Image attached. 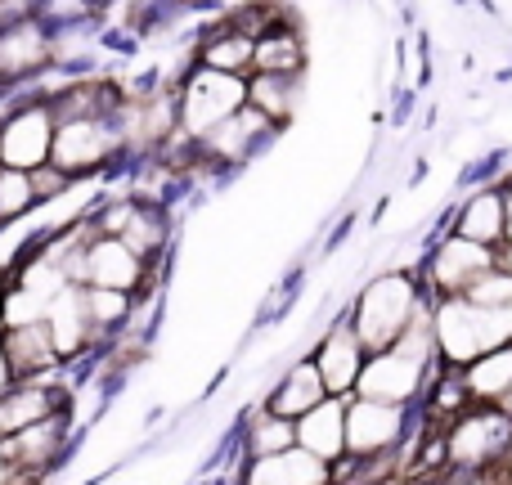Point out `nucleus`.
I'll return each instance as SVG.
<instances>
[{"label": "nucleus", "instance_id": "14", "mask_svg": "<svg viewBox=\"0 0 512 485\" xmlns=\"http://www.w3.org/2000/svg\"><path fill=\"white\" fill-rule=\"evenodd\" d=\"M41 324H45V333H50L54 355H59L63 364H77L81 355L104 351V337H99L95 324H90L86 306H81V288H77V283H68L63 292H54L50 306H45Z\"/></svg>", "mask_w": 512, "mask_h": 485}, {"label": "nucleus", "instance_id": "29", "mask_svg": "<svg viewBox=\"0 0 512 485\" xmlns=\"http://www.w3.org/2000/svg\"><path fill=\"white\" fill-rule=\"evenodd\" d=\"M463 297H468L472 306H486V310H512V274L490 265L481 279H472V288L463 292Z\"/></svg>", "mask_w": 512, "mask_h": 485}, {"label": "nucleus", "instance_id": "22", "mask_svg": "<svg viewBox=\"0 0 512 485\" xmlns=\"http://www.w3.org/2000/svg\"><path fill=\"white\" fill-rule=\"evenodd\" d=\"M252 72L270 77H306V36L297 23H283L252 41Z\"/></svg>", "mask_w": 512, "mask_h": 485}, {"label": "nucleus", "instance_id": "6", "mask_svg": "<svg viewBox=\"0 0 512 485\" xmlns=\"http://www.w3.org/2000/svg\"><path fill=\"white\" fill-rule=\"evenodd\" d=\"M490 265H495V247L436 230V239L427 243L423 261H418V283H423L427 297H463L472 288V279H481Z\"/></svg>", "mask_w": 512, "mask_h": 485}, {"label": "nucleus", "instance_id": "21", "mask_svg": "<svg viewBox=\"0 0 512 485\" xmlns=\"http://www.w3.org/2000/svg\"><path fill=\"white\" fill-rule=\"evenodd\" d=\"M117 243L131 247L144 265L162 270V256H167V247H171V212L162 203H140V198H135L131 216H126L122 230H117Z\"/></svg>", "mask_w": 512, "mask_h": 485}, {"label": "nucleus", "instance_id": "5", "mask_svg": "<svg viewBox=\"0 0 512 485\" xmlns=\"http://www.w3.org/2000/svg\"><path fill=\"white\" fill-rule=\"evenodd\" d=\"M68 283H77V288H113V292H126V297H140L144 288L158 283V270L144 265L126 243L95 234L68 261Z\"/></svg>", "mask_w": 512, "mask_h": 485}, {"label": "nucleus", "instance_id": "35", "mask_svg": "<svg viewBox=\"0 0 512 485\" xmlns=\"http://www.w3.org/2000/svg\"><path fill=\"white\" fill-rule=\"evenodd\" d=\"M0 297H5V279H0Z\"/></svg>", "mask_w": 512, "mask_h": 485}, {"label": "nucleus", "instance_id": "8", "mask_svg": "<svg viewBox=\"0 0 512 485\" xmlns=\"http://www.w3.org/2000/svg\"><path fill=\"white\" fill-rule=\"evenodd\" d=\"M54 140V108L50 99L27 95L0 113V167L5 171H36L50 162Z\"/></svg>", "mask_w": 512, "mask_h": 485}, {"label": "nucleus", "instance_id": "24", "mask_svg": "<svg viewBox=\"0 0 512 485\" xmlns=\"http://www.w3.org/2000/svg\"><path fill=\"white\" fill-rule=\"evenodd\" d=\"M301 81L306 77H270V72H248V108L265 117L270 126H288L301 108Z\"/></svg>", "mask_w": 512, "mask_h": 485}, {"label": "nucleus", "instance_id": "1", "mask_svg": "<svg viewBox=\"0 0 512 485\" xmlns=\"http://www.w3.org/2000/svg\"><path fill=\"white\" fill-rule=\"evenodd\" d=\"M423 301H427V292L414 270H382L355 292L351 310H346V324L355 328L364 351H387L405 333L409 319L418 315Z\"/></svg>", "mask_w": 512, "mask_h": 485}, {"label": "nucleus", "instance_id": "28", "mask_svg": "<svg viewBox=\"0 0 512 485\" xmlns=\"http://www.w3.org/2000/svg\"><path fill=\"white\" fill-rule=\"evenodd\" d=\"M32 212H36V198H32V180H27V171L0 167V225L27 221Z\"/></svg>", "mask_w": 512, "mask_h": 485}, {"label": "nucleus", "instance_id": "11", "mask_svg": "<svg viewBox=\"0 0 512 485\" xmlns=\"http://www.w3.org/2000/svg\"><path fill=\"white\" fill-rule=\"evenodd\" d=\"M432 369H436V364L409 360V355H400L396 346H387V351H369V355H364V369H360V378H355L351 396L382 400V405H405L409 409V405H418V396H423Z\"/></svg>", "mask_w": 512, "mask_h": 485}, {"label": "nucleus", "instance_id": "33", "mask_svg": "<svg viewBox=\"0 0 512 485\" xmlns=\"http://www.w3.org/2000/svg\"><path fill=\"white\" fill-rule=\"evenodd\" d=\"M14 387V373H9V360H5V351H0V396Z\"/></svg>", "mask_w": 512, "mask_h": 485}, {"label": "nucleus", "instance_id": "12", "mask_svg": "<svg viewBox=\"0 0 512 485\" xmlns=\"http://www.w3.org/2000/svg\"><path fill=\"white\" fill-rule=\"evenodd\" d=\"M342 427H346V459H373V454H391L400 441H405L409 409L346 396Z\"/></svg>", "mask_w": 512, "mask_h": 485}, {"label": "nucleus", "instance_id": "32", "mask_svg": "<svg viewBox=\"0 0 512 485\" xmlns=\"http://www.w3.org/2000/svg\"><path fill=\"white\" fill-rule=\"evenodd\" d=\"M495 270L512 274V243H499V247H495Z\"/></svg>", "mask_w": 512, "mask_h": 485}, {"label": "nucleus", "instance_id": "3", "mask_svg": "<svg viewBox=\"0 0 512 485\" xmlns=\"http://www.w3.org/2000/svg\"><path fill=\"white\" fill-rule=\"evenodd\" d=\"M122 153V131L117 117H59L50 140V167L68 180H99L108 167H117Z\"/></svg>", "mask_w": 512, "mask_h": 485}, {"label": "nucleus", "instance_id": "13", "mask_svg": "<svg viewBox=\"0 0 512 485\" xmlns=\"http://www.w3.org/2000/svg\"><path fill=\"white\" fill-rule=\"evenodd\" d=\"M310 364L319 369V382H324L328 396H351L355 391V378H360L364 369V342L355 337V328L346 324V315L328 319L324 337H319L315 346H310Z\"/></svg>", "mask_w": 512, "mask_h": 485}, {"label": "nucleus", "instance_id": "9", "mask_svg": "<svg viewBox=\"0 0 512 485\" xmlns=\"http://www.w3.org/2000/svg\"><path fill=\"white\" fill-rule=\"evenodd\" d=\"M274 135H279V126H270L256 108L243 104L234 117L212 126L203 140H194V162H189V171H239V167H248Z\"/></svg>", "mask_w": 512, "mask_h": 485}, {"label": "nucleus", "instance_id": "26", "mask_svg": "<svg viewBox=\"0 0 512 485\" xmlns=\"http://www.w3.org/2000/svg\"><path fill=\"white\" fill-rule=\"evenodd\" d=\"M288 445H297V432H292L288 418L270 414L265 405H256L248 418H243V454L248 459H265V454H279L288 450Z\"/></svg>", "mask_w": 512, "mask_h": 485}, {"label": "nucleus", "instance_id": "17", "mask_svg": "<svg viewBox=\"0 0 512 485\" xmlns=\"http://www.w3.org/2000/svg\"><path fill=\"white\" fill-rule=\"evenodd\" d=\"M342 414H346V396H324L315 409H306V414L292 423V432H297V445L306 454H315L319 463H328V468H333L337 459H346Z\"/></svg>", "mask_w": 512, "mask_h": 485}, {"label": "nucleus", "instance_id": "18", "mask_svg": "<svg viewBox=\"0 0 512 485\" xmlns=\"http://www.w3.org/2000/svg\"><path fill=\"white\" fill-rule=\"evenodd\" d=\"M0 351H5L14 382L59 378V369H63V360L54 355V342H50V333H45V324L5 328V333H0Z\"/></svg>", "mask_w": 512, "mask_h": 485}, {"label": "nucleus", "instance_id": "20", "mask_svg": "<svg viewBox=\"0 0 512 485\" xmlns=\"http://www.w3.org/2000/svg\"><path fill=\"white\" fill-rule=\"evenodd\" d=\"M324 396H328V391H324V382H319V369L310 364V355H297V360L279 373V382H274V387L261 396V405L270 409V414L297 423V418L306 414V409H315Z\"/></svg>", "mask_w": 512, "mask_h": 485}, {"label": "nucleus", "instance_id": "31", "mask_svg": "<svg viewBox=\"0 0 512 485\" xmlns=\"http://www.w3.org/2000/svg\"><path fill=\"white\" fill-rule=\"evenodd\" d=\"M499 185V198H504V243H512V171L495 180Z\"/></svg>", "mask_w": 512, "mask_h": 485}, {"label": "nucleus", "instance_id": "2", "mask_svg": "<svg viewBox=\"0 0 512 485\" xmlns=\"http://www.w3.org/2000/svg\"><path fill=\"white\" fill-rule=\"evenodd\" d=\"M432 337H436V364L463 369L481 351L512 342V310L472 306L468 297H432Z\"/></svg>", "mask_w": 512, "mask_h": 485}, {"label": "nucleus", "instance_id": "15", "mask_svg": "<svg viewBox=\"0 0 512 485\" xmlns=\"http://www.w3.org/2000/svg\"><path fill=\"white\" fill-rule=\"evenodd\" d=\"M68 409V387L59 378H32V382H14V387L0 396V441L23 427L41 423V418Z\"/></svg>", "mask_w": 512, "mask_h": 485}, {"label": "nucleus", "instance_id": "34", "mask_svg": "<svg viewBox=\"0 0 512 485\" xmlns=\"http://www.w3.org/2000/svg\"><path fill=\"white\" fill-rule=\"evenodd\" d=\"M495 409H499V414H508V418H512V391H508V396H504V400H499V405H495Z\"/></svg>", "mask_w": 512, "mask_h": 485}, {"label": "nucleus", "instance_id": "25", "mask_svg": "<svg viewBox=\"0 0 512 485\" xmlns=\"http://www.w3.org/2000/svg\"><path fill=\"white\" fill-rule=\"evenodd\" d=\"M198 68L212 72H230V77H248L252 72V36L239 32L234 23H221L198 41Z\"/></svg>", "mask_w": 512, "mask_h": 485}, {"label": "nucleus", "instance_id": "4", "mask_svg": "<svg viewBox=\"0 0 512 485\" xmlns=\"http://www.w3.org/2000/svg\"><path fill=\"white\" fill-rule=\"evenodd\" d=\"M248 77H230V72H212L189 63L185 77L176 81V131L189 144L203 140L212 126H221L225 117H234L248 104Z\"/></svg>", "mask_w": 512, "mask_h": 485}, {"label": "nucleus", "instance_id": "19", "mask_svg": "<svg viewBox=\"0 0 512 485\" xmlns=\"http://www.w3.org/2000/svg\"><path fill=\"white\" fill-rule=\"evenodd\" d=\"M239 485H333V468L306 454L301 445H288L265 459H248Z\"/></svg>", "mask_w": 512, "mask_h": 485}, {"label": "nucleus", "instance_id": "16", "mask_svg": "<svg viewBox=\"0 0 512 485\" xmlns=\"http://www.w3.org/2000/svg\"><path fill=\"white\" fill-rule=\"evenodd\" d=\"M441 230L459 234V239H468V243H481V247L504 243V198H499L495 180H486V185L472 189V194L445 216Z\"/></svg>", "mask_w": 512, "mask_h": 485}, {"label": "nucleus", "instance_id": "23", "mask_svg": "<svg viewBox=\"0 0 512 485\" xmlns=\"http://www.w3.org/2000/svg\"><path fill=\"white\" fill-rule=\"evenodd\" d=\"M459 378L468 387L472 405H499L512 391V342L495 346V351H481L477 360L463 364Z\"/></svg>", "mask_w": 512, "mask_h": 485}, {"label": "nucleus", "instance_id": "27", "mask_svg": "<svg viewBox=\"0 0 512 485\" xmlns=\"http://www.w3.org/2000/svg\"><path fill=\"white\" fill-rule=\"evenodd\" d=\"M81 306H86L90 324H95V333L104 337H117L126 328V319H131V306L135 297H126V292H113V288H81Z\"/></svg>", "mask_w": 512, "mask_h": 485}, {"label": "nucleus", "instance_id": "7", "mask_svg": "<svg viewBox=\"0 0 512 485\" xmlns=\"http://www.w3.org/2000/svg\"><path fill=\"white\" fill-rule=\"evenodd\" d=\"M512 450V418L495 405H472L445 427V459L450 468L486 472L495 459Z\"/></svg>", "mask_w": 512, "mask_h": 485}, {"label": "nucleus", "instance_id": "10", "mask_svg": "<svg viewBox=\"0 0 512 485\" xmlns=\"http://www.w3.org/2000/svg\"><path fill=\"white\" fill-rule=\"evenodd\" d=\"M54 68V27L23 14L0 27V90H18Z\"/></svg>", "mask_w": 512, "mask_h": 485}, {"label": "nucleus", "instance_id": "30", "mask_svg": "<svg viewBox=\"0 0 512 485\" xmlns=\"http://www.w3.org/2000/svg\"><path fill=\"white\" fill-rule=\"evenodd\" d=\"M27 180H32V198H36V207H45V203H54V198H63L77 180H68L63 171H54L50 162L45 167H36V171H27Z\"/></svg>", "mask_w": 512, "mask_h": 485}]
</instances>
